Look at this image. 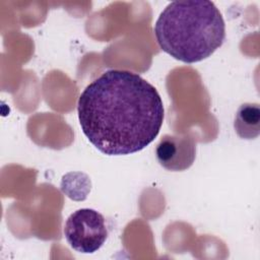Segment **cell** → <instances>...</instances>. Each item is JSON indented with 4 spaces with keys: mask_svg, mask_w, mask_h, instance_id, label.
Here are the masks:
<instances>
[{
    "mask_svg": "<svg viewBox=\"0 0 260 260\" xmlns=\"http://www.w3.org/2000/svg\"><path fill=\"white\" fill-rule=\"evenodd\" d=\"M78 120L89 142L107 155L138 152L158 135L165 118L156 88L139 74L112 69L81 92Z\"/></svg>",
    "mask_w": 260,
    "mask_h": 260,
    "instance_id": "obj_1",
    "label": "cell"
},
{
    "mask_svg": "<svg viewBox=\"0 0 260 260\" xmlns=\"http://www.w3.org/2000/svg\"><path fill=\"white\" fill-rule=\"evenodd\" d=\"M154 36L160 49L171 57L184 63H196L221 47L225 24L211 1H173L160 12L154 24Z\"/></svg>",
    "mask_w": 260,
    "mask_h": 260,
    "instance_id": "obj_2",
    "label": "cell"
},
{
    "mask_svg": "<svg viewBox=\"0 0 260 260\" xmlns=\"http://www.w3.org/2000/svg\"><path fill=\"white\" fill-rule=\"evenodd\" d=\"M64 236L72 249L83 254L96 252L108 238L105 217L91 208L77 209L64 224Z\"/></svg>",
    "mask_w": 260,
    "mask_h": 260,
    "instance_id": "obj_3",
    "label": "cell"
},
{
    "mask_svg": "<svg viewBox=\"0 0 260 260\" xmlns=\"http://www.w3.org/2000/svg\"><path fill=\"white\" fill-rule=\"evenodd\" d=\"M159 165L168 171L181 172L189 169L196 157V143L187 134H166L155 147Z\"/></svg>",
    "mask_w": 260,
    "mask_h": 260,
    "instance_id": "obj_4",
    "label": "cell"
},
{
    "mask_svg": "<svg viewBox=\"0 0 260 260\" xmlns=\"http://www.w3.org/2000/svg\"><path fill=\"white\" fill-rule=\"evenodd\" d=\"M234 129L246 140L255 139L260 134V106L257 103L242 104L235 115Z\"/></svg>",
    "mask_w": 260,
    "mask_h": 260,
    "instance_id": "obj_5",
    "label": "cell"
}]
</instances>
